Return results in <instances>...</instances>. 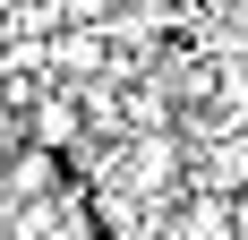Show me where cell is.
<instances>
[{
	"label": "cell",
	"instance_id": "1",
	"mask_svg": "<svg viewBox=\"0 0 248 240\" xmlns=\"http://www.w3.org/2000/svg\"><path fill=\"white\" fill-rule=\"evenodd\" d=\"M223 206H231V240H248V189H231Z\"/></svg>",
	"mask_w": 248,
	"mask_h": 240
}]
</instances>
